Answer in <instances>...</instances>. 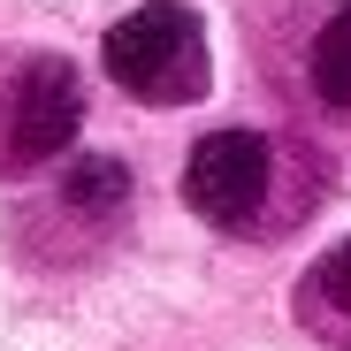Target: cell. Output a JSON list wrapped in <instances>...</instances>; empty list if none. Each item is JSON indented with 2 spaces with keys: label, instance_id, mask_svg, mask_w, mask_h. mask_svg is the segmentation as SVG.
I'll return each mask as SVG.
<instances>
[{
  "label": "cell",
  "instance_id": "obj_1",
  "mask_svg": "<svg viewBox=\"0 0 351 351\" xmlns=\"http://www.w3.org/2000/svg\"><path fill=\"white\" fill-rule=\"evenodd\" d=\"M107 77L123 84L130 99H153V107H184L206 92L214 62H206V23L184 8V0H145L123 23L107 31Z\"/></svg>",
  "mask_w": 351,
  "mask_h": 351
},
{
  "label": "cell",
  "instance_id": "obj_2",
  "mask_svg": "<svg viewBox=\"0 0 351 351\" xmlns=\"http://www.w3.org/2000/svg\"><path fill=\"white\" fill-rule=\"evenodd\" d=\"M184 199L214 229H245L267 199V138L252 130H206L184 160Z\"/></svg>",
  "mask_w": 351,
  "mask_h": 351
},
{
  "label": "cell",
  "instance_id": "obj_7",
  "mask_svg": "<svg viewBox=\"0 0 351 351\" xmlns=\"http://www.w3.org/2000/svg\"><path fill=\"white\" fill-rule=\"evenodd\" d=\"M336 8H351V0H336Z\"/></svg>",
  "mask_w": 351,
  "mask_h": 351
},
{
  "label": "cell",
  "instance_id": "obj_5",
  "mask_svg": "<svg viewBox=\"0 0 351 351\" xmlns=\"http://www.w3.org/2000/svg\"><path fill=\"white\" fill-rule=\"evenodd\" d=\"M62 199L77 206V214H114L130 199V168L114 160V153H92V160H77L69 176H62Z\"/></svg>",
  "mask_w": 351,
  "mask_h": 351
},
{
  "label": "cell",
  "instance_id": "obj_3",
  "mask_svg": "<svg viewBox=\"0 0 351 351\" xmlns=\"http://www.w3.org/2000/svg\"><path fill=\"white\" fill-rule=\"evenodd\" d=\"M84 123V92H77V69L62 62V53H31V62H16L8 77V160H46L62 153Z\"/></svg>",
  "mask_w": 351,
  "mask_h": 351
},
{
  "label": "cell",
  "instance_id": "obj_4",
  "mask_svg": "<svg viewBox=\"0 0 351 351\" xmlns=\"http://www.w3.org/2000/svg\"><path fill=\"white\" fill-rule=\"evenodd\" d=\"M298 321H306L321 343H351V237L306 267V282H298Z\"/></svg>",
  "mask_w": 351,
  "mask_h": 351
},
{
  "label": "cell",
  "instance_id": "obj_6",
  "mask_svg": "<svg viewBox=\"0 0 351 351\" xmlns=\"http://www.w3.org/2000/svg\"><path fill=\"white\" fill-rule=\"evenodd\" d=\"M313 92L328 107H351V8L313 38Z\"/></svg>",
  "mask_w": 351,
  "mask_h": 351
}]
</instances>
